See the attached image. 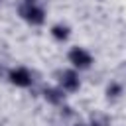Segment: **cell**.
Instances as JSON below:
<instances>
[{"instance_id": "cell-1", "label": "cell", "mask_w": 126, "mask_h": 126, "mask_svg": "<svg viewBox=\"0 0 126 126\" xmlns=\"http://www.w3.org/2000/svg\"><path fill=\"white\" fill-rule=\"evenodd\" d=\"M18 14L32 26H41L45 22V10L39 0H18Z\"/></svg>"}, {"instance_id": "cell-2", "label": "cell", "mask_w": 126, "mask_h": 126, "mask_svg": "<svg viewBox=\"0 0 126 126\" xmlns=\"http://www.w3.org/2000/svg\"><path fill=\"white\" fill-rule=\"evenodd\" d=\"M57 87L65 93H75L81 87V79L79 73L75 69H63L57 73Z\"/></svg>"}, {"instance_id": "cell-3", "label": "cell", "mask_w": 126, "mask_h": 126, "mask_svg": "<svg viewBox=\"0 0 126 126\" xmlns=\"http://www.w3.org/2000/svg\"><path fill=\"white\" fill-rule=\"evenodd\" d=\"M67 59H69V63L73 65V69H79V71L89 69V67L93 65V55H91L85 47H71L69 53H67Z\"/></svg>"}, {"instance_id": "cell-4", "label": "cell", "mask_w": 126, "mask_h": 126, "mask_svg": "<svg viewBox=\"0 0 126 126\" xmlns=\"http://www.w3.org/2000/svg\"><path fill=\"white\" fill-rule=\"evenodd\" d=\"M8 81H10L12 85H16V87L26 89V87H30V85L33 83V75H32V71H30L28 67H14V69H10V73H8Z\"/></svg>"}, {"instance_id": "cell-5", "label": "cell", "mask_w": 126, "mask_h": 126, "mask_svg": "<svg viewBox=\"0 0 126 126\" xmlns=\"http://www.w3.org/2000/svg\"><path fill=\"white\" fill-rule=\"evenodd\" d=\"M43 96H45V100L49 104H55V106L65 102V91H61L59 87H47L43 91Z\"/></svg>"}, {"instance_id": "cell-6", "label": "cell", "mask_w": 126, "mask_h": 126, "mask_svg": "<svg viewBox=\"0 0 126 126\" xmlns=\"http://www.w3.org/2000/svg\"><path fill=\"white\" fill-rule=\"evenodd\" d=\"M69 33H71V30H69L67 24H55V26H51V35L57 41H65L69 37Z\"/></svg>"}, {"instance_id": "cell-7", "label": "cell", "mask_w": 126, "mask_h": 126, "mask_svg": "<svg viewBox=\"0 0 126 126\" xmlns=\"http://www.w3.org/2000/svg\"><path fill=\"white\" fill-rule=\"evenodd\" d=\"M122 93H124L122 83H118V81H110V83H108V87H106V96H108L110 100H116Z\"/></svg>"}, {"instance_id": "cell-8", "label": "cell", "mask_w": 126, "mask_h": 126, "mask_svg": "<svg viewBox=\"0 0 126 126\" xmlns=\"http://www.w3.org/2000/svg\"><path fill=\"white\" fill-rule=\"evenodd\" d=\"M89 126H110V118H108L104 112H93Z\"/></svg>"}, {"instance_id": "cell-9", "label": "cell", "mask_w": 126, "mask_h": 126, "mask_svg": "<svg viewBox=\"0 0 126 126\" xmlns=\"http://www.w3.org/2000/svg\"><path fill=\"white\" fill-rule=\"evenodd\" d=\"M75 126H87V124H75Z\"/></svg>"}, {"instance_id": "cell-10", "label": "cell", "mask_w": 126, "mask_h": 126, "mask_svg": "<svg viewBox=\"0 0 126 126\" xmlns=\"http://www.w3.org/2000/svg\"><path fill=\"white\" fill-rule=\"evenodd\" d=\"M0 4H2V0H0Z\"/></svg>"}]
</instances>
